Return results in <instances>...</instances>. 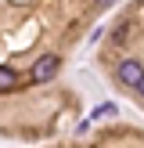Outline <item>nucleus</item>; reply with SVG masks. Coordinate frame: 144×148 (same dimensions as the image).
<instances>
[{"mask_svg":"<svg viewBox=\"0 0 144 148\" xmlns=\"http://www.w3.org/2000/svg\"><path fill=\"white\" fill-rule=\"evenodd\" d=\"M65 148H144V134H133V130H108V134H97L94 141L65 145Z\"/></svg>","mask_w":144,"mask_h":148,"instance_id":"nucleus-2","label":"nucleus"},{"mask_svg":"<svg viewBox=\"0 0 144 148\" xmlns=\"http://www.w3.org/2000/svg\"><path fill=\"white\" fill-rule=\"evenodd\" d=\"M97 11H105L97 0H0V69L14 72L25 94L40 90L36 62L61 54V43H76Z\"/></svg>","mask_w":144,"mask_h":148,"instance_id":"nucleus-1","label":"nucleus"}]
</instances>
